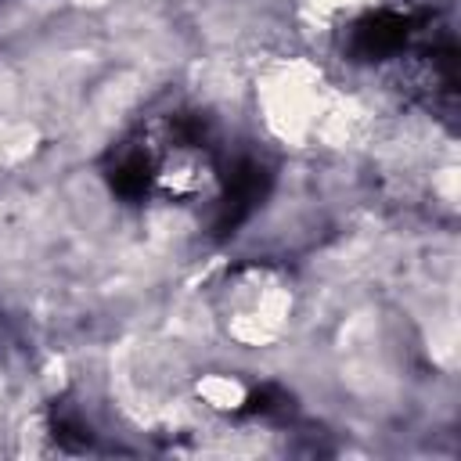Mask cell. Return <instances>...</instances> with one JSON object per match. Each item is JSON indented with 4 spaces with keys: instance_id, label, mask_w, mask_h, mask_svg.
I'll list each match as a JSON object with an SVG mask.
<instances>
[{
    "instance_id": "cell-1",
    "label": "cell",
    "mask_w": 461,
    "mask_h": 461,
    "mask_svg": "<svg viewBox=\"0 0 461 461\" xmlns=\"http://www.w3.org/2000/svg\"><path fill=\"white\" fill-rule=\"evenodd\" d=\"M209 317L216 331L245 353L285 346L299 324V285L277 259H234L209 285Z\"/></svg>"
},
{
    "instance_id": "cell-2",
    "label": "cell",
    "mask_w": 461,
    "mask_h": 461,
    "mask_svg": "<svg viewBox=\"0 0 461 461\" xmlns=\"http://www.w3.org/2000/svg\"><path fill=\"white\" fill-rule=\"evenodd\" d=\"M194 400L212 414H238L249 403V385L230 371H205L194 378Z\"/></svg>"
}]
</instances>
